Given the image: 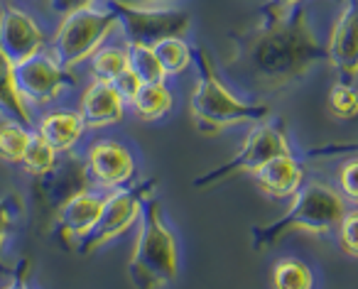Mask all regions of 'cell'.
I'll list each match as a JSON object with an SVG mask.
<instances>
[{"label": "cell", "mask_w": 358, "mask_h": 289, "mask_svg": "<svg viewBox=\"0 0 358 289\" xmlns=\"http://www.w3.org/2000/svg\"><path fill=\"white\" fill-rule=\"evenodd\" d=\"M322 61L327 52L309 20V0H270L258 25L236 40L231 69L248 89L275 96L304 81Z\"/></svg>", "instance_id": "obj_1"}, {"label": "cell", "mask_w": 358, "mask_h": 289, "mask_svg": "<svg viewBox=\"0 0 358 289\" xmlns=\"http://www.w3.org/2000/svg\"><path fill=\"white\" fill-rule=\"evenodd\" d=\"M192 64L196 66V84L189 96V113L196 130L204 135H219L234 125L260 123L270 118L268 103H253L236 96L216 71V64L204 47H192Z\"/></svg>", "instance_id": "obj_2"}, {"label": "cell", "mask_w": 358, "mask_h": 289, "mask_svg": "<svg viewBox=\"0 0 358 289\" xmlns=\"http://www.w3.org/2000/svg\"><path fill=\"white\" fill-rule=\"evenodd\" d=\"M348 211V201L343 194L331 184L324 181H302L297 191L292 194V204L280 218L273 223L255 225L253 248L265 250L278 245L289 233H307V235H329L336 230L338 221Z\"/></svg>", "instance_id": "obj_3"}, {"label": "cell", "mask_w": 358, "mask_h": 289, "mask_svg": "<svg viewBox=\"0 0 358 289\" xmlns=\"http://www.w3.org/2000/svg\"><path fill=\"white\" fill-rule=\"evenodd\" d=\"M138 238L128 260V272L138 287H167L179 274L177 238L155 196L143 204L138 218Z\"/></svg>", "instance_id": "obj_4"}, {"label": "cell", "mask_w": 358, "mask_h": 289, "mask_svg": "<svg viewBox=\"0 0 358 289\" xmlns=\"http://www.w3.org/2000/svg\"><path fill=\"white\" fill-rule=\"evenodd\" d=\"M115 30H118V20H115L113 10L108 6L79 8V10L62 17L47 50L62 69L71 71L76 66L86 64L91 54L101 45H106Z\"/></svg>", "instance_id": "obj_5"}, {"label": "cell", "mask_w": 358, "mask_h": 289, "mask_svg": "<svg viewBox=\"0 0 358 289\" xmlns=\"http://www.w3.org/2000/svg\"><path fill=\"white\" fill-rule=\"evenodd\" d=\"M155 191H157L155 179H148L138 186H115V189L106 191L99 221L91 228V233L74 245L76 253L91 255L103 245L113 243L120 235L130 233L143 214V204L150 196H155Z\"/></svg>", "instance_id": "obj_6"}, {"label": "cell", "mask_w": 358, "mask_h": 289, "mask_svg": "<svg viewBox=\"0 0 358 289\" xmlns=\"http://www.w3.org/2000/svg\"><path fill=\"white\" fill-rule=\"evenodd\" d=\"M282 152H292L282 125L265 118L260 123H253L250 133L245 135L243 144H241V150L229 162H224L221 167H216V170L201 175L199 179H194V186L196 189H204V186L221 184V181L231 179L236 175H250L263 162H268L270 157L282 155Z\"/></svg>", "instance_id": "obj_7"}, {"label": "cell", "mask_w": 358, "mask_h": 289, "mask_svg": "<svg viewBox=\"0 0 358 289\" xmlns=\"http://www.w3.org/2000/svg\"><path fill=\"white\" fill-rule=\"evenodd\" d=\"M118 20V30L125 42L135 45H157L164 37H187L192 30V17L177 6L167 8H133L120 3H106Z\"/></svg>", "instance_id": "obj_8"}, {"label": "cell", "mask_w": 358, "mask_h": 289, "mask_svg": "<svg viewBox=\"0 0 358 289\" xmlns=\"http://www.w3.org/2000/svg\"><path fill=\"white\" fill-rule=\"evenodd\" d=\"M74 76L71 71L62 69L50 54V50L37 52L35 57L15 64V86L30 108H45L55 103L62 91L74 89Z\"/></svg>", "instance_id": "obj_9"}, {"label": "cell", "mask_w": 358, "mask_h": 289, "mask_svg": "<svg viewBox=\"0 0 358 289\" xmlns=\"http://www.w3.org/2000/svg\"><path fill=\"white\" fill-rule=\"evenodd\" d=\"M35 179L37 199H40L42 209L52 211V214H57L66 201L74 199L81 191L96 189L89 177V170H86L84 155H76V150L59 152L55 165Z\"/></svg>", "instance_id": "obj_10"}, {"label": "cell", "mask_w": 358, "mask_h": 289, "mask_svg": "<svg viewBox=\"0 0 358 289\" xmlns=\"http://www.w3.org/2000/svg\"><path fill=\"white\" fill-rule=\"evenodd\" d=\"M47 45H50V37L30 13L13 3L0 8V52L13 64L30 59L37 52L47 50Z\"/></svg>", "instance_id": "obj_11"}, {"label": "cell", "mask_w": 358, "mask_h": 289, "mask_svg": "<svg viewBox=\"0 0 358 289\" xmlns=\"http://www.w3.org/2000/svg\"><path fill=\"white\" fill-rule=\"evenodd\" d=\"M84 162L96 189H115L133 181L135 157L118 140H94L86 147Z\"/></svg>", "instance_id": "obj_12"}, {"label": "cell", "mask_w": 358, "mask_h": 289, "mask_svg": "<svg viewBox=\"0 0 358 289\" xmlns=\"http://www.w3.org/2000/svg\"><path fill=\"white\" fill-rule=\"evenodd\" d=\"M327 61L343 74V81H356L358 76V8L356 3H346L334 20L329 42L324 45Z\"/></svg>", "instance_id": "obj_13"}, {"label": "cell", "mask_w": 358, "mask_h": 289, "mask_svg": "<svg viewBox=\"0 0 358 289\" xmlns=\"http://www.w3.org/2000/svg\"><path fill=\"white\" fill-rule=\"evenodd\" d=\"M125 101L115 91L113 81L94 79L79 98V115L86 130H103L125 120Z\"/></svg>", "instance_id": "obj_14"}, {"label": "cell", "mask_w": 358, "mask_h": 289, "mask_svg": "<svg viewBox=\"0 0 358 289\" xmlns=\"http://www.w3.org/2000/svg\"><path fill=\"white\" fill-rule=\"evenodd\" d=\"M101 206H103V194L96 189L81 191L66 201L55 214V230L59 233V238L71 245L84 240L99 221Z\"/></svg>", "instance_id": "obj_15"}, {"label": "cell", "mask_w": 358, "mask_h": 289, "mask_svg": "<svg viewBox=\"0 0 358 289\" xmlns=\"http://www.w3.org/2000/svg\"><path fill=\"white\" fill-rule=\"evenodd\" d=\"M250 175L263 194L273 199H292V194L304 181V167L292 152H282V155L270 157Z\"/></svg>", "instance_id": "obj_16"}, {"label": "cell", "mask_w": 358, "mask_h": 289, "mask_svg": "<svg viewBox=\"0 0 358 289\" xmlns=\"http://www.w3.org/2000/svg\"><path fill=\"white\" fill-rule=\"evenodd\" d=\"M32 130L40 133L57 152L76 150V144H79L86 135V125H84V120H81L79 110H69V108L45 110V113L35 120V128Z\"/></svg>", "instance_id": "obj_17"}, {"label": "cell", "mask_w": 358, "mask_h": 289, "mask_svg": "<svg viewBox=\"0 0 358 289\" xmlns=\"http://www.w3.org/2000/svg\"><path fill=\"white\" fill-rule=\"evenodd\" d=\"M130 108L143 120H162L164 115L172 113L174 108V94L164 81H145L140 84L138 94L130 101Z\"/></svg>", "instance_id": "obj_18"}, {"label": "cell", "mask_w": 358, "mask_h": 289, "mask_svg": "<svg viewBox=\"0 0 358 289\" xmlns=\"http://www.w3.org/2000/svg\"><path fill=\"white\" fill-rule=\"evenodd\" d=\"M0 115L20 120L27 128H35L32 108L22 101L15 86V64L0 52Z\"/></svg>", "instance_id": "obj_19"}, {"label": "cell", "mask_w": 358, "mask_h": 289, "mask_svg": "<svg viewBox=\"0 0 358 289\" xmlns=\"http://www.w3.org/2000/svg\"><path fill=\"white\" fill-rule=\"evenodd\" d=\"M152 52L162 66L164 76H182L192 69V45L185 37H164L157 45H152Z\"/></svg>", "instance_id": "obj_20"}, {"label": "cell", "mask_w": 358, "mask_h": 289, "mask_svg": "<svg viewBox=\"0 0 358 289\" xmlns=\"http://www.w3.org/2000/svg\"><path fill=\"white\" fill-rule=\"evenodd\" d=\"M89 69L94 79L113 81L115 76L128 69V50H125V45H110V42L101 45L91 54Z\"/></svg>", "instance_id": "obj_21"}, {"label": "cell", "mask_w": 358, "mask_h": 289, "mask_svg": "<svg viewBox=\"0 0 358 289\" xmlns=\"http://www.w3.org/2000/svg\"><path fill=\"white\" fill-rule=\"evenodd\" d=\"M57 155H59V152H57L40 133H35V130H32L30 140H27V144H25V152H22V157H20V162H17V165H20L27 175L40 177V175H45L52 165H55Z\"/></svg>", "instance_id": "obj_22"}, {"label": "cell", "mask_w": 358, "mask_h": 289, "mask_svg": "<svg viewBox=\"0 0 358 289\" xmlns=\"http://www.w3.org/2000/svg\"><path fill=\"white\" fill-rule=\"evenodd\" d=\"M273 287L278 289H309L314 287V274L307 262L297 258H282L273 267Z\"/></svg>", "instance_id": "obj_23"}, {"label": "cell", "mask_w": 358, "mask_h": 289, "mask_svg": "<svg viewBox=\"0 0 358 289\" xmlns=\"http://www.w3.org/2000/svg\"><path fill=\"white\" fill-rule=\"evenodd\" d=\"M30 133H32V128L22 125L20 120H15V118H8L6 115V118L0 120V160L17 165L22 152H25Z\"/></svg>", "instance_id": "obj_24"}, {"label": "cell", "mask_w": 358, "mask_h": 289, "mask_svg": "<svg viewBox=\"0 0 358 289\" xmlns=\"http://www.w3.org/2000/svg\"><path fill=\"white\" fill-rule=\"evenodd\" d=\"M125 50H128V69L138 76L140 81H164L162 66H159L157 57H155L152 47L148 45H135V42H125Z\"/></svg>", "instance_id": "obj_25"}, {"label": "cell", "mask_w": 358, "mask_h": 289, "mask_svg": "<svg viewBox=\"0 0 358 289\" xmlns=\"http://www.w3.org/2000/svg\"><path fill=\"white\" fill-rule=\"evenodd\" d=\"M22 216H25V204H22L20 196L17 194L0 196V272L3 274L13 272V269L8 267L6 258H3V245H6L10 230L22 221Z\"/></svg>", "instance_id": "obj_26"}, {"label": "cell", "mask_w": 358, "mask_h": 289, "mask_svg": "<svg viewBox=\"0 0 358 289\" xmlns=\"http://www.w3.org/2000/svg\"><path fill=\"white\" fill-rule=\"evenodd\" d=\"M329 108L338 118H353L358 110L356 81H336L329 91Z\"/></svg>", "instance_id": "obj_27"}, {"label": "cell", "mask_w": 358, "mask_h": 289, "mask_svg": "<svg viewBox=\"0 0 358 289\" xmlns=\"http://www.w3.org/2000/svg\"><path fill=\"white\" fill-rule=\"evenodd\" d=\"M336 230H338L341 250L348 255V258H356L358 255V214H356V209H348L346 214H343V218L338 221Z\"/></svg>", "instance_id": "obj_28"}, {"label": "cell", "mask_w": 358, "mask_h": 289, "mask_svg": "<svg viewBox=\"0 0 358 289\" xmlns=\"http://www.w3.org/2000/svg\"><path fill=\"white\" fill-rule=\"evenodd\" d=\"M356 172H358L356 157H351L348 162H343V167L338 170V191H341L343 199H346V201H356V199H358Z\"/></svg>", "instance_id": "obj_29"}, {"label": "cell", "mask_w": 358, "mask_h": 289, "mask_svg": "<svg viewBox=\"0 0 358 289\" xmlns=\"http://www.w3.org/2000/svg\"><path fill=\"white\" fill-rule=\"evenodd\" d=\"M140 84H143V81H140L138 76H135L130 69H125L123 74H118V76H115V79H113L115 91H118V94L123 96L125 103H130V101H133V96L138 94Z\"/></svg>", "instance_id": "obj_30"}, {"label": "cell", "mask_w": 358, "mask_h": 289, "mask_svg": "<svg viewBox=\"0 0 358 289\" xmlns=\"http://www.w3.org/2000/svg\"><path fill=\"white\" fill-rule=\"evenodd\" d=\"M45 3L50 6V10L55 13V15H59V17L69 15V13L79 10V8L96 6V0H45Z\"/></svg>", "instance_id": "obj_31"}, {"label": "cell", "mask_w": 358, "mask_h": 289, "mask_svg": "<svg viewBox=\"0 0 358 289\" xmlns=\"http://www.w3.org/2000/svg\"><path fill=\"white\" fill-rule=\"evenodd\" d=\"M106 3H120V6H133V8H167V6H177L179 0H106Z\"/></svg>", "instance_id": "obj_32"}, {"label": "cell", "mask_w": 358, "mask_h": 289, "mask_svg": "<svg viewBox=\"0 0 358 289\" xmlns=\"http://www.w3.org/2000/svg\"><path fill=\"white\" fill-rule=\"evenodd\" d=\"M338 3H343V0H338Z\"/></svg>", "instance_id": "obj_33"}]
</instances>
